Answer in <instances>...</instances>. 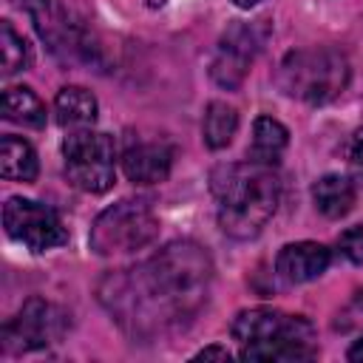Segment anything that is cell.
Listing matches in <instances>:
<instances>
[{
    "label": "cell",
    "instance_id": "obj_1",
    "mask_svg": "<svg viewBox=\"0 0 363 363\" xmlns=\"http://www.w3.org/2000/svg\"><path fill=\"white\" fill-rule=\"evenodd\" d=\"M213 261L196 241H170L147 261L108 272L99 303L133 340H159L182 332L210 298Z\"/></svg>",
    "mask_w": 363,
    "mask_h": 363
},
{
    "label": "cell",
    "instance_id": "obj_2",
    "mask_svg": "<svg viewBox=\"0 0 363 363\" xmlns=\"http://www.w3.org/2000/svg\"><path fill=\"white\" fill-rule=\"evenodd\" d=\"M210 190L216 196L218 227L238 241L255 238L275 216L281 199V182L275 170L252 159L218 164L210 173Z\"/></svg>",
    "mask_w": 363,
    "mask_h": 363
},
{
    "label": "cell",
    "instance_id": "obj_3",
    "mask_svg": "<svg viewBox=\"0 0 363 363\" xmlns=\"http://www.w3.org/2000/svg\"><path fill=\"white\" fill-rule=\"evenodd\" d=\"M233 337L241 343V360H312L318 357L315 326L303 315L272 306L244 309L233 320Z\"/></svg>",
    "mask_w": 363,
    "mask_h": 363
},
{
    "label": "cell",
    "instance_id": "obj_4",
    "mask_svg": "<svg viewBox=\"0 0 363 363\" xmlns=\"http://www.w3.org/2000/svg\"><path fill=\"white\" fill-rule=\"evenodd\" d=\"M349 74V60L337 48H298L281 60L275 82L292 99L323 105L343 94Z\"/></svg>",
    "mask_w": 363,
    "mask_h": 363
},
{
    "label": "cell",
    "instance_id": "obj_5",
    "mask_svg": "<svg viewBox=\"0 0 363 363\" xmlns=\"http://www.w3.org/2000/svg\"><path fill=\"white\" fill-rule=\"evenodd\" d=\"M159 235V218L142 199H122L102 210L91 224V250L96 255H125L147 247Z\"/></svg>",
    "mask_w": 363,
    "mask_h": 363
},
{
    "label": "cell",
    "instance_id": "obj_6",
    "mask_svg": "<svg viewBox=\"0 0 363 363\" xmlns=\"http://www.w3.org/2000/svg\"><path fill=\"white\" fill-rule=\"evenodd\" d=\"M65 176L82 193H105L116 182L113 167V139L108 133L79 128L62 142Z\"/></svg>",
    "mask_w": 363,
    "mask_h": 363
},
{
    "label": "cell",
    "instance_id": "obj_7",
    "mask_svg": "<svg viewBox=\"0 0 363 363\" xmlns=\"http://www.w3.org/2000/svg\"><path fill=\"white\" fill-rule=\"evenodd\" d=\"M3 227L9 238L20 241L31 252H45L54 247H62L68 241V230L62 227L60 216L31 199H9L3 207Z\"/></svg>",
    "mask_w": 363,
    "mask_h": 363
},
{
    "label": "cell",
    "instance_id": "obj_8",
    "mask_svg": "<svg viewBox=\"0 0 363 363\" xmlns=\"http://www.w3.org/2000/svg\"><path fill=\"white\" fill-rule=\"evenodd\" d=\"M65 312L43 298H28L20 312L3 326V349L11 354L43 349L62 337L65 332Z\"/></svg>",
    "mask_w": 363,
    "mask_h": 363
},
{
    "label": "cell",
    "instance_id": "obj_9",
    "mask_svg": "<svg viewBox=\"0 0 363 363\" xmlns=\"http://www.w3.org/2000/svg\"><path fill=\"white\" fill-rule=\"evenodd\" d=\"M28 14L34 17V26L40 37L48 43L54 54L65 57H88V26L85 20L68 6V0H26Z\"/></svg>",
    "mask_w": 363,
    "mask_h": 363
},
{
    "label": "cell",
    "instance_id": "obj_10",
    "mask_svg": "<svg viewBox=\"0 0 363 363\" xmlns=\"http://www.w3.org/2000/svg\"><path fill=\"white\" fill-rule=\"evenodd\" d=\"M258 51V40H255V31L252 26H233L221 45H218V54L213 60V79L221 85V88H238L250 71V62Z\"/></svg>",
    "mask_w": 363,
    "mask_h": 363
},
{
    "label": "cell",
    "instance_id": "obj_11",
    "mask_svg": "<svg viewBox=\"0 0 363 363\" xmlns=\"http://www.w3.org/2000/svg\"><path fill=\"white\" fill-rule=\"evenodd\" d=\"M173 167V147L164 139L130 142L122 153V170L133 184H159Z\"/></svg>",
    "mask_w": 363,
    "mask_h": 363
},
{
    "label": "cell",
    "instance_id": "obj_12",
    "mask_svg": "<svg viewBox=\"0 0 363 363\" xmlns=\"http://www.w3.org/2000/svg\"><path fill=\"white\" fill-rule=\"evenodd\" d=\"M329 261H332V252L323 244L298 241V244L281 247V252L275 258V272L286 284H306V281L320 278L326 272Z\"/></svg>",
    "mask_w": 363,
    "mask_h": 363
},
{
    "label": "cell",
    "instance_id": "obj_13",
    "mask_svg": "<svg viewBox=\"0 0 363 363\" xmlns=\"http://www.w3.org/2000/svg\"><path fill=\"white\" fill-rule=\"evenodd\" d=\"M54 113H57V122L68 130L91 128L96 122V99L82 85H65L54 99Z\"/></svg>",
    "mask_w": 363,
    "mask_h": 363
},
{
    "label": "cell",
    "instance_id": "obj_14",
    "mask_svg": "<svg viewBox=\"0 0 363 363\" xmlns=\"http://www.w3.org/2000/svg\"><path fill=\"white\" fill-rule=\"evenodd\" d=\"M289 145V130L272 119V116H258L252 125V145H250V159L258 164L275 167Z\"/></svg>",
    "mask_w": 363,
    "mask_h": 363
},
{
    "label": "cell",
    "instance_id": "obj_15",
    "mask_svg": "<svg viewBox=\"0 0 363 363\" xmlns=\"http://www.w3.org/2000/svg\"><path fill=\"white\" fill-rule=\"evenodd\" d=\"M312 199L326 218H343L354 207V184L346 176L329 173L312 184Z\"/></svg>",
    "mask_w": 363,
    "mask_h": 363
},
{
    "label": "cell",
    "instance_id": "obj_16",
    "mask_svg": "<svg viewBox=\"0 0 363 363\" xmlns=\"http://www.w3.org/2000/svg\"><path fill=\"white\" fill-rule=\"evenodd\" d=\"M37 153L20 136H3L0 142V173L9 182H34L37 179Z\"/></svg>",
    "mask_w": 363,
    "mask_h": 363
},
{
    "label": "cell",
    "instance_id": "obj_17",
    "mask_svg": "<svg viewBox=\"0 0 363 363\" xmlns=\"http://www.w3.org/2000/svg\"><path fill=\"white\" fill-rule=\"evenodd\" d=\"M3 119L26 125V128H43L45 125V105L31 88L11 85L3 91Z\"/></svg>",
    "mask_w": 363,
    "mask_h": 363
},
{
    "label": "cell",
    "instance_id": "obj_18",
    "mask_svg": "<svg viewBox=\"0 0 363 363\" xmlns=\"http://www.w3.org/2000/svg\"><path fill=\"white\" fill-rule=\"evenodd\" d=\"M204 142L213 150H221L233 142L235 130H238V111L227 102H210L207 113H204Z\"/></svg>",
    "mask_w": 363,
    "mask_h": 363
},
{
    "label": "cell",
    "instance_id": "obj_19",
    "mask_svg": "<svg viewBox=\"0 0 363 363\" xmlns=\"http://www.w3.org/2000/svg\"><path fill=\"white\" fill-rule=\"evenodd\" d=\"M0 62H3V77H11V74L26 71L31 65V48L11 28L9 20L0 23Z\"/></svg>",
    "mask_w": 363,
    "mask_h": 363
},
{
    "label": "cell",
    "instance_id": "obj_20",
    "mask_svg": "<svg viewBox=\"0 0 363 363\" xmlns=\"http://www.w3.org/2000/svg\"><path fill=\"white\" fill-rule=\"evenodd\" d=\"M337 250H340V255H343L346 261L363 264V224H354V227H349L346 233H340Z\"/></svg>",
    "mask_w": 363,
    "mask_h": 363
},
{
    "label": "cell",
    "instance_id": "obj_21",
    "mask_svg": "<svg viewBox=\"0 0 363 363\" xmlns=\"http://www.w3.org/2000/svg\"><path fill=\"white\" fill-rule=\"evenodd\" d=\"M349 167H352L354 182L363 187V130H357L352 136V145H349Z\"/></svg>",
    "mask_w": 363,
    "mask_h": 363
},
{
    "label": "cell",
    "instance_id": "obj_22",
    "mask_svg": "<svg viewBox=\"0 0 363 363\" xmlns=\"http://www.w3.org/2000/svg\"><path fill=\"white\" fill-rule=\"evenodd\" d=\"M210 357H216V360H230L233 354H230L224 346H204L201 352H196V360H210Z\"/></svg>",
    "mask_w": 363,
    "mask_h": 363
},
{
    "label": "cell",
    "instance_id": "obj_23",
    "mask_svg": "<svg viewBox=\"0 0 363 363\" xmlns=\"http://www.w3.org/2000/svg\"><path fill=\"white\" fill-rule=\"evenodd\" d=\"M349 360H354V363H363V337L349 349Z\"/></svg>",
    "mask_w": 363,
    "mask_h": 363
},
{
    "label": "cell",
    "instance_id": "obj_24",
    "mask_svg": "<svg viewBox=\"0 0 363 363\" xmlns=\"http://www.w3.org/2000/svg\"><path fill=\"white\" fill-rule=\"evenodd\" d=\"M233 3H235V6H241V9H250V6H255L258 0H233Z\"/></svg>",
    "mask_w": 363,
    "mask_h": 363
},
{
    "label": "cell",
    "instance_id": "obj_25",
    "mask_svg": "<svg viewBox=\"0 0 363 363\" xmlns=\"http://www.w3.org/2000/svg\"><path fill=\"white\" fill-rule=\"evenodd\" d=\"M162 3H164V0H147V6H153V9H159Z\"/></svg>",
    "mask_w": 363,
    "mask_h": 363
}]
</instances>
